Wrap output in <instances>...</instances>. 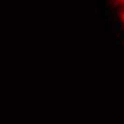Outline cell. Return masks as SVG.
I'll use <instances>...</instances> for the list:
<instances>
[{
    "label": "cell",
    "mask_w": 124,
    "mask_h": 124,
    "mask_svg": "<svg viewBox=\"0 0 124 124\" xmlns=\"http://www.w3.org/2000/svg\"><path fill=\"white\" fill-rule=\"evenodd\" d=\"M121 4H124V0H114L113 1V6L114 7H120Z\"/></svg>",
    "instance_id": "cell-1"
},
{
    "label": "cell",
    "mask_w": 124,
    "mask_h": 124,
    "mask_svg": "<svg viewBox=\"0 0 124 124\" xmlns=\"http://www.w3.org/2000/svg\"><path fill=\"white\" fill-rule=\"evenodd\" d=\"M121 37H123V39H124V33H123V34H121Z\"/></svg>",
    "instance_id": "cell-2"
},
{
    "label": "cell",
    "mask_w": 124,
    "mask_h": 124,
    "mask_svg": "<svg viewBox=\"0 0 124 124\" xmlns=\"http://www.w3.org/2000/svg\"><path fill=\"white\" fill-rule=\"evenodd\" d=\"M123 24H124V22H123Z\"/></svg>",
    "instance_id": "cell-3"
}]
</instances>
